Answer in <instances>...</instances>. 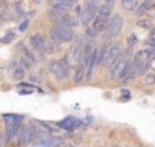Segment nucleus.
Masks as SVG:
<instances>
[{
    "instance_id": "nucleus-1",
    "label": "nucleus",
    "mask_w": 155,
    "mask_h": 147,
    "mask_svg": "<svg viewBox=\"0 0 155 147\" xmlns=\"http://www.w3.org/2000/svg\"><path fill=\"white\" fill-rule=\"evenodd\" d=\"M3 119L5 121V142H10L11 138L18 134L21 129L23 117L18 115H3Z\"/></svg>"
},
{
    "instance_id": "nucleus-2",
    "label": "nucleus",
    "mask_w": 155,
    "mask_h": 147,
    "mask_svg": "<svg viewBox=\"0 0 155 147\" xmlns=\"http://www.w3.org/2000/svg\"><path fill=\"white\" fill-rule=\"evenodd\" d=\"M49 37L54 42H70L75 38V33L72 32V29L53 26L49 30Z\"/></svg>"
},
{
    "instance_id": "nucleus-3",
    "label": "nucleus",
    "mask_w": 155,
    "mask_h": 147,
    "mask_svg": "<svg viewBox=\"0 0 155 147\" xmlns=\"http://www.w3.org/2000/svg\"><path fill=\"white\" fill-rule=\"evenodd\" d=\"M102 53V63L105 65H110L117 57L121 55V45L120 44H110L105 46V49H101Z\"/></svg>"
},
{
    "instance_id": "nucleus-4",
    "label": "nucleus",
    "mask_w": 155,
    "mask_h": 147,
    "mask_svg": "<svg viewBox=\"0 0 155 147\" xmlns=\"http://www.w3.org/2000/svg\"><path fill=\"white\" fill-rule=\"evenodd\" d=\"M124 26V19L121 18V15H114L112 18V22L109 25H106V29H105V38H113L121 32Z\"/></svg>"
},
{
    "instance_id": "nucleus-5",
    "label": "nucleus",
    "mask_w": 155,
    "mask_h": 147,
    "mask_svg": "<svg viewBox=\"0 0 155 147\" xmlns=\"http://www.w3.org/2000/svg\"><path fill=\"white\" fill-rule=\"evenodd\" d=\"M97 11H98V7H97V0L90 2V3L86 4L84 11H83V14H82V23L84 25V26H88L90 22L94 21Z\"/></svg>"
},
{
    "instance_id": "nucleus-6",
    "label": "nucleus",
    "mask_w": 155,
    "mask_h": 147,
    "mask_svg": "<svg viewBox=\"0 0 155 147\" xmlns=\"http://www.w3.org/2000/svg\"><path fill=\"white\" fill-rule=\"evenodd\" d=\"M128 63H129L128 59H125V57H117V59L110 64L112 65V67H110V76L112 78H118L120 76V74L123 72V70L127 67Z\"/></svg>"
},
{
    "instance_id": "nucleus-7",
    "label": "nucleus",
    "mask_w": 155,
    "mask_h": 147,
    "mask_svg": "<svg viewBox=\"0 0 155 147\" xmlns=\"http://www.w3.org/2000/svg\"><path fill=\"white\" fill-rule=\"evenodd\" d=\"M33 143L38 147H52L54 143V139L48 132H38L37 136L33 140Z\"/></svg>"
},
{
    "instance_id": "nucleus-8",
    "label": "nucleus",
    "mask_w": 155,
    "mask_h": 147,
    "mask_svg": "<svg viewBox=\"0 0 155 147\" xmlns=\"http://www.w3.org/2000/svg\"><path fill=\"white\" fill-rule=\"evenodd\" d=\"M82 123H83L82 120L72 117V116H70V117L64 119L63 121L57 123V125L61 127V128H64V129H67V131H74L76 127H80V125H82Z\"/></svg>"
},
{
    "instance_id": "nucleus-9",
    "label": "nucleus",
    "mask_w": 155,
    "mask_h": 147,
    "mask_svg": "<svg viewBox=\"0 0 155 147\" xmlns=\"http://www.w3.org/2000/svg\"><path fill=\"white\" fill-rule=\"evenodd\" d=\"M49 5H51L53 10L60 11V12H64V11H70L72 8V3L68 2V0H48Z\"/></svg>"
},
{
    "instance_id": "nucleus-10",
    "label": "nucleus",
    "mask_w": 155,
    "mask_h": 147,
    "mask_svg": "<svg viewBox=\"0 0 155 147\" xmlns=\"http://www.w3.org/2000/svg\"><path fill=\"white\" fill-rule=\"evenodd\" d=\"M49 71H51L52 76L56 80L64 79V74H63V70H61V67H60V63L56 62V60H52V62L49 63Z\"/></svg>"
},
{
    "instance_id": "nucleus-11",
    "label": "nucleus",
    "mask_w": 155,
    "mask_h": 147,
    "mask_svg": "<svg viewBox=\"0 0 155 147\" xmlns=\"http://www.w3.org/2000/svg\"><path fill=\"white\" fill-rule=\"evenodd\" d=\"M30 44H31V46L34 48V51L37 52H42L44 49H45V38L42 37V35L40 34H33L31 37H30Z\"/></svg>"
},
{
    "instance_id": "nucleus-12",
    "label": "nucleus",
    "mask_w": 155,
    "mask_h": 147,
    "mask_svg": "<svg viewBox=\"0 0 155 147\" xmlns=\"http://www.w3.org/2000/svg\"><path fill=\"white\" fill-rule=\"evenodd\" d=\"M110 15H112V10H110V7L107 4H104L98 8V15H97V18H98L99 21L106 23V22L109 21Z\"/></svg>"
},
{
    "instance_id": "nucleus-13",
    "label": "nucleus",
    "mask_w": 155,
    "mask_h": 147,
    "mask_svg": "<svg viewBox=\"0 0 155 147\" xmlns=\"http://www.w3.org/2000/svg\"><path fill=\"white\" fill-rule=\"evenodd\" d=\"M83 44L82 41H79V42L75 44V46L72 48V52H71V59L74 60L75 63H79V60L82 59V55H83Z\"/></svg>"
},
{
    "instance_id": "nucleus-14",
    "label": "nucleus",
    "mask_w": 155,
    "mask_h": 147,
    "mask_svg": "<svg viewBox=\"0 0 155 147\" xmlns=\"http://www.w3.org/2000/svg\"><path fill=\"white\" fill-rule=\"evenodd\" d=\"M18 46L21 48L22 53L25 55L23 59H26L27 62H30V63H37V57H35V55L33 53V52H30V51H29V48H27L26 45H23V44H19Z\"/></svg>"
},
{
    "instance_id": "nucleus-15",
    "label": "nucleus",
    "mask_w": 155,
    "mask_h": 147,
    "mask_svg": "<svg viewBox=\"0 0 155 147\" xmlns=\"http://www.w3.org/2000/svg\"><path fill=\"white\" fill-rule=\"evenodd\" d=\"M59 63H60V67H61L63 74H64V79H65V78H68L71 74V64H70V62H68V57L64 56Z\"/></svg>"
},
{
    "instance_id": "nucleus-16",
    "label": "nucleus",
    "mask_w": 155,
    "mask_h": 147,
    "mask_svg": "<svg viewBox=\"0 0 155 147\" xmlns=\"http://www.w3.org/2000/svg\"><path fill=\"white\" fill-rule=\"evenodd\" d=\"M91 29L94 30V32L97 33V34H98V33H101V32H104L105 29H106V23H105V22H102V21H99L98 18L95 19V21L93 22V25H91Z\"/></svg>"
},
{
    "instance_id": "nucleus-17",
    "label": "nucleus",
    "mask_w": 155,
    "mask_h": 147,
    "mask_svg": "<svg viewBox=\"0 0 155 147\" xmlns=\"http://www.w3.org/2000/svg\"><path fill=\"white\" fill-rule=\"evenodd\" d=\"M137 2L136 0H121V7L125 11H132L134 8H136Z\"/></svg>"
},
{
    "instance_id": "nucleus-18",
    "label": "nucleus",
    "mask_w": 155,
    "mask_h": 147,
    "mask_svg": "<svg viewBox=\"0 0 155 147\" xmlns=\"http://www.w3.org/2000/svg\"><path fill=\"white\" fill-rule=\"evenodd\" d=\"M83 76H84V65L79 64L76 68V71H75V78H74V79H75L76 83H79V82H82Z\"/></svg>"
},
{
    "instance_id": "nucleus-19",
    "label": "nucleus",
    "mask_w": 155,
    "mask_h": 147,
    "mask_svg": "<svg viewBox=\"0 0 155 147\" xmlns=\"http://www.w3.org/2000/svg\"><path fill=\"white\" fill-rule=\"evenodd\" d=\"M25 74H26V68L22 67V65H18V67L14 68L12 76L15 78V79H22V78L25 76Z\"/></svg>"
},
{
    "instance_id": "nucleus-20",
    "label": "nucleus",
    "mask_w": 155,
    "mask_h": 147,
    "mask_svg": "<svg viewBox=\"0 0 155 147\" xmlns=\"http://www.w3.org/2000/svg\"><path fill=\"white\" fill-rule=\"evenodd\" d=\"M136 26L143 27V29H153V21L151 19H140V21L136 22Z\"/></svg>"
},
{
    "instance_id": "nucleus-21",
    "label": "nucleus",
    "mask_w": 155,
    "mask_h": 147,
    "mask_svg": "<svg viewBox=\"0 0 155 147\" xmlns=\"http://www.w3.org/2000/svg\"><path fill=\"white\" fill-rule=\"evenodd\" d=\"M137 42V37H136V34H131L128 37V46H132V45H135V44Z\"/></svg>"
},
{
    "instance_id": "nucleus-22",
    "label": "nucleus",
    "mask_w": 155,
    "mask_h": 147,
    "mask_svg": "<svg viewBox=\"0 0 155 147\" xmlns=\"http://www.w3.org/2000/svg\"><path fill=\"white\" fill-rule=\"evenodd\" d=\"M14 37H15V34H14V32H8L7 34H5V38H3V42H4V44H8L11 40H12Z\"/></svg>"
},
{
    "instance_id": "nucleus-23",
    "label": "nucleus",
    "mask_w": 155,
    "mask_h": 147,
    "mask_svg": "<svg viewBox=\"0 0 155 147\" xmlns=\"http://www.w3.org/2000/svg\"><path fill=\"white\" fill-rule=\"evenodd\" d=\"M147 11H148V8L146 7L144 3H142V4H140V7L137 8V15H143V14H146Z\"/></svg>"
},
{
    "instance_id": "nucleus-24",
    "label": "nucleus",
    "mask_w": 155,
    "mask_h": 147,
    "mask_svg": "<svg viewBox=\"0 0 155 147\" xmlns=\"http://www.w3.org/2000/svg\"><path fill=\"white\" fill-rule=\"evenodd\" d=\"M154 82H155V76L153 74H150V75L146 76V83H147V85H154Z\"/></svg>"
},
{
    "instance_id": "nucleus-25",
    "label": "nucleus",
    "mask_w": 155,
    "mask_h": 147,
    "mask_svg": "<svg viewBox=\"0 0 155 147\" xmlns=\"http://www.w3.org/2000/svg\"><path fill=\"white\" fill-rule=\"evenodd\" d=\"M86 34H87L88 37H95V35H97V33L94 32V30L91 29L90 26H87V29H86Z\"/></svg>"
},
{
    "instance_id": "nucleus-26",
    "label": "nucleus",
    "mask_w": 155,
    "mask_h": 147,
    "mask_svg": "<svg viewBox=\"0 0 155 147\" xmlns=\"http://www.w3.org/2000/svg\"><path fill=\"white\" fill-rule=\"evenodd\" d=\"M121 97H125V98L128 99L129 97H131V93H129V90H127V89H123V90H121Z\"/></svg>"
},
{
    "instance_id": "nucleus-27",
    "label": "nucleus",
    "mask_w": 155,
    "mask_h": 147,
    "mask_svg": "<svg viewBox=\"0 0 155 147\" xmlns=\"http://www.w3.org/2000/svg\"><path fill=\"white\" fill-rule=\"evenodd\" d=\"M27 25H29V21H25V22H22L21 23V26H19V30H21V32H23V30H26L27 29Z\"/></svg>"
},
{
    "instance_id": "nucleus-28",
    "label": "nucleus",
    "mask_w": 155,
    "mask_h": 147,
    "mask_svg": "<svg viewBox=\"0 0 155 147\" xmlns=\"http://www.w3.org/2000/svg\"><path fill=\"white\" fill-rule=\"evenodd\" d=\"M19 94H31V90H23V91H19Z\"/></svg>"
},
{
    "instance_id": "nucleus-29",
    "label": "nucleus",
    "mask_w": 155,
    "mask_h": 147,
    "mask_svg": "<svg viewBox=\"0 0 155 147\" xmlns=\"http://www.w3.org/2000/svg\"><path fill=\"white\" fill-rule=\"evenodd\" d=\"M116 2V0H106V3H107V4H113V3H114Z\"/></svg>"
},
{
    "instance_id": "nucleus-30",
    "label": "nucleus",
    "mask_w": 155,
    "mask_h": 147,
    "mask_svg": "<svg viewBox=\"0 0 155 147\" xmlns=\"http://www.w3.org/2000/svg\"><path fill=\"white\" fill-rule=\"evenodd\" d=\"M2 142H3V136L0 135V146H2Z\"/></svg>"
},
{
    "instance_id": "nucleus-31",
    "label": "nucleus",
    "mask_w": 155,
    "mask_h": 147,
    "mask_svg": "<svg viewBox=\"0 0 155 147\" xmlns=\"http://www.w3.org/2000/svg\"><path fill=\"white\" fill-rule=\"evenodd\" d=\"M65 147H74L72 145H65Z\"/></svg>"
},
{
    "instance_id": "nucleus-32",
    "label": "nucleus",
    "mask_w": 155,
    "mask_h": 147,
    "mask_svg": "<svg viewBox=\"0 0 155 147\" xmlns=\"http://www.w3.org/2000/svg\"><path fill=\"white\" fill-rule=\"evenodd\" d=\"M86 2H87V3H90V2H94V0H86Z\"/></svg>"
},
{
    "instance_id": "nucleus-33",
    "label": "nucleus",
    "mask_w": 155,
    "mask_h": 147,
    "mask_svg": "<svg viewBox=\"0 0 155 147\" xmlns=\"http://www.w3.org/2000/svg\"><path fill=\"white\" fill-rule=\"evenodd\" d=\"M34 2H35V3H40V2H41V0H34Z\"/></svg>"
},
{
    "instance_id": "nucleus-34",
    "label": "nucleus",
    "mask_w": 155,
    "mask_h": 147,
    "mask_svg": "<svg viewBox=\"0 0 155 147\" xmlns=\"http://www.w3.org/2000/svg\"><path fill=\"white\" fill-rule=\"evenodd\" d=\"M112 147H120V146H117V145H113Z\"/></svg>"
},
{
    "instance_id": "nucleus-35",
    "label": "nucleus",
    "mask_w": 155,
    "mask_h": 147,
    "mask_svg": "<svg viewBox=\"0 0 155 147\" xmlns=\"http://www.w3.org/2000/svg\"><path fill=\"white\" fill-rule=\"evenodd\" d=\"M68 2H71V3H72V2H76V0H68Z\"/></svg>"
},
{
    "instance_id": "nucleus-36",
    "label": "nucleus",
    "mask_w": 155,
    "mask_h": 147,
    "mask_svg": "<svg viewBox=\"0 0 155 147\" xmlns=\"http://www.w3.org/2000/svg\"><path fill=\"white\" fill-rule=\"evenodd\" d=\"M56 147H59V146H56Z\"/></svg>"
}]
</instances>
